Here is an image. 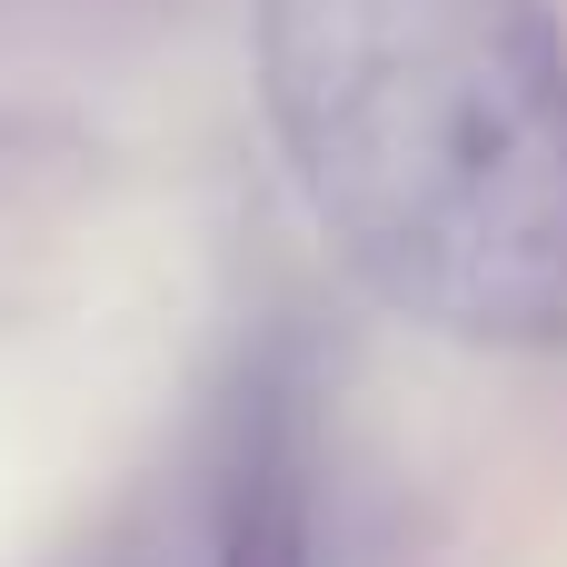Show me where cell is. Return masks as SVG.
Returning <instances> with one entry per match:
<instances>
[{
    "instance_id": "7a4b0ae2",
    "label": "cell",
    "mask_w": 567,
    "mask_h": 567,
    "mask_svg": "<svg viewBox=\"0 0 567 567\" xmlns=\"http://www.w3.org/2000/svg\"><path fill=\"white\" fill-rule=\"evenodd\" d=\"M209 558L219 567L319 558V409H309V369L289 339H269L229 389L219 478H209Z\"/></svg>"
},
{
    "instance_id": "6da1fadb",
    "label": "cell",
    "mask_w": 567,
    "mask_h": 567,
    "mask_svg": "<svg viewBox=\"0 0 567 567\" xmlns=\"http://www.w3.org/2000/svg\"><path fill=\"white\" fill-rule=\"evenodd\" d=\"M259 90L309 209L389 309L468 349H567L548 0H259Z\"/></svg>"
}]
</instances>
